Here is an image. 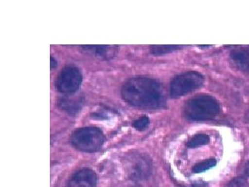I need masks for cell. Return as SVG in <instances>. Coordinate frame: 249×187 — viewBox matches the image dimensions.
Instances as JSON below:
<instances>
[{"mask_svg": "<svg viewBox=\"0 0 249 187\" xmlns=\"http://www.w3.org/2000/svg\"><path fill=\"white\" fill-rule=\"evenodd\" d=\"M149 171H150V166L148 162L144 159H140L136 162L132 168V177L136 179H143L148 175Z\"/></svg>", "mask_w": 249, "mask_h": 187, "instance_id": "10", "label": "cell"}, {"mask_svg": "<svg viewBox=\"0 0 249 187\" xmlns=\"http://www.w3.org/2000/svg\"><path fill=\"white\" fill-rule=\"evenodd\" d=\"M230 56L233 64L242 72L249 75V49L238 47L231 52Z\"/></svg>", "mask_w": 249, "mask_h": 187, "instance_id": "7", "label": "cell"}, {"mask_svg": "<svg viewBox=\"0 0 249 187\" xmlns=\"http://www.w3.org/2000/svg\"><path fill=\"white\" fill-rule=\"evenodd\" d=\"M50 66L52 69H54L57 66L56 60L53 57H51Z\"/></svg>", "mask_w": 249, "mask_h": 187, "instance_id": "16", "label": "cell"}, {"mask_svg": "<svg viewBox=\"0 0 249 187\" xmlns=\"http://www.w3.org/2000/svg\"><path fill=\"white\" fill-rule=\"evenodd\" d=\"M133 127L136 128L137 131H142L146 130L149 125H150V119L147 116H142L139 118L138 119L134 121L133 123Z\"/></svg>", "mask_w": 249, "mask_h": 187, "instance_id": "14", "label": "cell"}, {"mask_svg": "<svg viewBox=\"0 0 249 187\" xmlns=\"http://www.w3.org/2000/svg\"><path fill=\"white\" fill-rule=\"evenodd\" d=\"M121 94L126 103L139 109H158L166 103L162 86L152 78H131L123 84Z\"/></svg>", "mask_w": 249, "mask_h": 187, "instance_id": "1", "label": "cell"}, {"mask_svg": "<svg viewBox=\"0 0 249 187\" xmlns=\"http://www.w3.org/2000/svg\"><path fill=\"white\" fill-rule=\"evenodd\" d=\"M201 48H209L210 47V45H201Z\"/></svg>", "mask_w": 249, "mask_h": 187, "instance_id": "18", "label": "cell"}, {"mask_svg": "<svg viewBox=\"0 0 249 187\" xmlns=\"http://www.w3.org/2000/svg\"><path fill=\"white\" fill-rule=\"evenodd\" d=\"M83 76L80 70L74 66H67L61 70L55 80V87L58 92L72 94L81 85Z\"/></svg>", "mask_w": 249, "mask_h": 187, "instance_id": "5", "label": "cell"}, {"mask_svg": "<svg viewBox=\"0 0 249 187\" xmlns=\"http://www.w3.org/2000/svg\"><path fill=\"white\" fill-rule=\"evenodd\" d=\"M245 175L246 177H249V162L246 164L245 168Z\"/></svg>", "mask_w": 249, "mask_h": 187, "instance_id": "17", "label": "cell"}, {"mask_svg": "<svg viewBox=\"0 0 249 187\" xmlns=\"http://www.w3.org/2000/svg\"><path fill=\"white\" fill-rule=\"evenodd\" d=\"M216 165V160L211 158V159L206 160V161L196 164L193 167V171L194 173H201V172L210 169L211 168L214 167Z\"/></svg>", "mask_w": 249, "mask_h": 187, "instance_id": "13", "label": "cell"}, {"mask_svg": "<svg viewBox=\"0 0 249 187\" xmlns=\"http://www.w3.org/2000/svg\"><path fill=\"white\" fill-rule=\"evenodd\" d=\"M81 48L104 58H111L117 50L116 46L111 45H82Z\"/></svg>", "mask_w": 249, "mask_h": 187, "instance_id": "9", "label": "cell"}, {"mask_svg": "<svg viewBox=\"0 0 249 187\" xmlns=\"http://www.w3.org/2000/svg\"><path fill=\"white\" fill-rule=\"evenodd\" d=\"M182 48L181 45H151L150 53L154 55H163L171 53L174 51L178 50Z\"/></svg>", "mask_w": 249, "mask_h": 187, "instance_id": "11", "label": "cell"}, {"mask_svg": "<svg viewBox=\"0 0 249 187\" xmlns=\"http://www.w3.org/2000/svg\"><path fill=\"white\" fill-rule=\"evenodd\" d=\"M247 184V179L243 176H239L232 179L231 181L228 183L229 187H244Z\"/></svg>", "mask_w": 249, "mask_h": 187, "instance_id": "15", "label": "cell"}, {"mask_svg": "<svg viewBox=\"0 0 249 187\" xmlns=\"http://www.w3.org/2000/svg\"><path fill=\"white\" fill-rule=\"evenodd\" d=\"M220 104L212 96L198 95L189 100L185 105V115L191 121L212 119L219 114Z\"/></svg>", "mask_w": 249, "mask_h": 187, "instance_id": "2", "label": "cell"}, {"mask_svg": "<svg viewBox=\"0 0 249 187\" xmlns=\"http://www.w3.org/2000/svg\"><path fill=\"white\" fill-rule=\"evenodd\" d=\"M84 104V99L81 97H73L68 96L63 97L58 100V107L63 111L70 114H76L80 112Z\"/></svg>", "mask_w": 249, "mask_h": 187, "instance_id": "8", "label": "cell"}, {"mask_svg": "<svg viewBox=\"0 0 249 187\" xmlns=\"http://www.w3.org/2000/svg\"><path fill=\"white\" fill-rule=\"evenodd\" d=\"M70 141L77 150L93 153L100 150L102 147L105 142V136L102 131L97 127H83L74 131Z\"/></svg>", "mask_w": 249, "mask_h": 187, "instance_id": "3", "label": "cell"}, {"mask_svg": "<svg viewBox=\"0 0 249 187\" xmlns=\"http://www.w3.org/2000/svg\"><path fill=\"white\" fill-rule=\"evenodd\" d=\"M204 82L202 74L189 71L179 74L174 78L170 86V94L172 97H179L200 88Z\"/></svg>", "mask_w": 249, "mask_h": 187, "instance_id": "4", "label": "cell"}, {"mask_svg": "<svg viewBox=\"0 0 249 187\" xmlns=\"http://www.w3.org/2000/svg\"><path fill=\"white\" fill-rule=\"evenodd\" d=\"M210 142V137L206 134H198L191 139L187 143V147L189 148H198V147L206 145Z\"/></svg>", "mask_w": 249, "mask_h": 187, "instance_id": "12", "label": "cell"}, {"mask_svg": "<svg viewBox=\"0 0 249 187\" xmlns=\"http://www.w3.org/2000/svg\"><path fill=\"white\" fill-rule=\"evenodd\" d=\"M97 182V175L93 170L83 168L70 177L66 187H96Z\"/></svg>", "mask_w": 249, "mask_h": 187, "instance_id": "6", "label": "cell"}]
</instances>
